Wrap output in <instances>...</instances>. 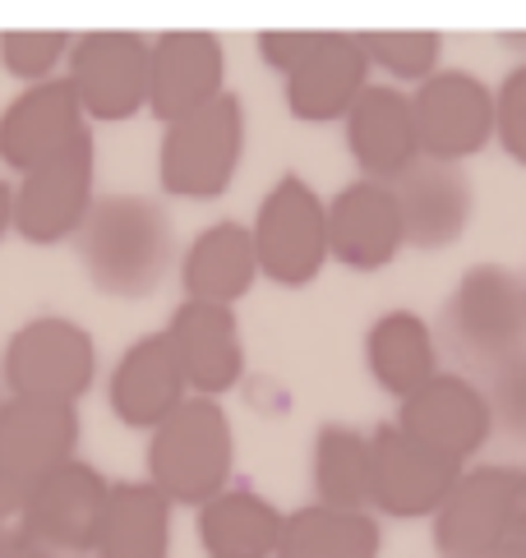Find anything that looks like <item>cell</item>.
<instances>
[{"label":"cell","instance_id":"6da1fadb","mask_svg":"<svg viewBox=\"0 0 526 558\" xmlns=\"http://www.w3.org/2000/svg\"><path fill=\"white\" fill-rule=\"evenodd\" d=\"M74 250L88 282L111 301H148L180 264L176 217L153 194H97Z\"/></svg>","mask_w":526,"mask_h":558},{"label":"cell","instance_id":"7a4b0ae2","mask_svg":"<svg viewBox=\"0 0 526 558\" xmlns=\"http://www.w3.org/2000/svg\"><path fill=\"white\" fill-rule=\"evenodd\" d=\"M439 355L485 384L526 355V277L509 264H471L443 295L434 318Z\"/></svg>","mask_w":526,"mask_h":558},{"label":"cell","instance_id":"3957f363","mask_svg":"<svg viewBox=\"0 0 526 558\" xmlns=\"http://www.w3.org/2000/svg\"><path fill=\"white\" fill-rule=\"evenodd\" d=\"M144 481L171 498V508H204L231 485L236 471V429L231 415L213 397H186L171 421L148 434Z\"/></svg>","mask_w":526,"mask_h":558},{"label":"cell","instance_id":"277c9868","mask_svg":"<svg viewBox=\"0 0 526 558\" xmlns=\"http://www.w3.org/2000/svg\"><path fill=\"white\" fill-rule=\"evenodd\" d=\"M246 102L227 88L213 107L186 116L162 130L157 144V185L171 198L213 204L231 190L240 162H246Z\"/></svg>","mask_w":526,"mask_h":558},{"label":"cell","instance_id":"5b68a950","mask_svg":"<svg viewBox=\"0 0 526 558\" xmlns=\"http://www.w3.org/2000/svg\"><path fill=\"white\" fill-rule=\"evenodd\" d=\"M97 384V342L70 314H33L5 337L0 388L33 402L79 407Z\"/></svg>","mask_w":526,"mask_h":558},{"label":"cell","instance_id":"8992f818","mask_svg":"<svg viewBox=\"0 0 526 558\" xmlns=\"http://www.w3.org/2000/svg\"><path fill=\"white\" fill-rule=\"evenodd\" d=\"M259 277L300 291L328 268V198L300 171H282L250 222Z\"/></svg>","mask_w":526,"mask_h":558},{"label":"cell","instance_id":"52a82bcc","mask_svg":"<svg viewBox=\"0 0 526 558\" xmlns=\"http://www.w3.org/2000/svg\"><path fill=\"white\" fill-rule=\"evenodd\" d=\"M148 51L153 37L139 28L74 33L65 78L84 107L88 125H120L148 111Z\"/></svg>","mask_w":526,"mask_h":558},{"label":"cell","instance_id":"ba28073f","mask_svg":"<svg viewBox=\"0 0 526 558\" xmlns=\"http://www.w3.org/2000/svg\"><path fill=\"white\" fill-rule=\"evenodd\" d=\"M97 204V148L93 134L79 138L51 162L19 175L14 185V235L28 245H60L74 241L84 217Z\"/></svg>","mask_w":526,"mask_h":558},{"label":"cell","instance_id":"9c48e42d","mask_svg":"<svg viewBox=\"0 0 526 558\" xmlns=\"http://www.w3.org/2000/svg\"><path fill=\"white\" fill-rule=\"evenodd\" d=\"M517 462L467 466L443 508L430 517V541L439 558H490L513 541V504L522 485Z\"/></svg>","mask_w":526,"mask_h":558},{"label":"cell","instance_id":"30bf717a","mask_svg":"<svg viewBox=\"0 0 526 558\" xmlns=\"http://www.w3.org/2000/svg\"><path fill=\"white\" fill-rule=\"evenodd\" d=\"M462 471H467L462 462L430 452L393 421H383L370 434V512L393 522H420V517L430 522L462 481Z\"/></svg>","mask_w":526,"mask_h":558},{"label":"cell","instance_id":"8fae6325","mask_svg":"<svg viewBox=\"0 0 526 558\" xmlns=\"http://www.w3.org/2000/svg\"><path fill=\"white\" fill-rule=\"evenodd\" d=\"M411 116L420 157L467 162L494 144V84L471 70H439L411 88Z\"/></svg>","mask_w":526,"mask_h":558},{"label":"cell","instance_id":"7c38bea8","mask_svg":"<svg viewBox=\"0 0 526 558\" xmlns=\"http://www.w3.org/2000/svg\"><path fill=\"white\" fill-rule=\"evenodd\" d=\"M227 93V47L213 28H167L148 51V111L167 130Z\"/></svg>","mask_w":526,"mask_h":558},{"label":"cell","instance_id":"4fadbf2b","mask_svg":"<svg viewBox=\"0 0 526 558\" xmlns=\"http://www.w3.org/2000/svg\"><path fill=\"white\" fill-rule=\"evenodd\" d=\"M393 425L430 452L453 457L462 466H471V457L494 438L485 388L457 369H439L420 392H411L407 402H397Z\"/></svg>","mask_w":526,"mask_h":558},{"label":"cell","instance_id":"5bb4252c","mask_svg":"<svg viewBox=\"0 0 526 558\" xmlns=\"http://www.w3.org/2000/svg\"><path fill=\"white\" fill-rule=\"evenodd\" d=\"M393 198L407 245L425 254L457 245L476 213V185L467 162H439V157H416L393 181Z\"/></svg>","mask_w":526,"mask_h":558},{"label":"cell","instance_id":"9a60e30c","mask_svg":"<svg viewBox=\"0 0 526 558\" xmlns=\"http://www.w3.org/2000/svg\"><path fill=\"white\" fill-rule=\"evenodd\" d=\"M111 481L84 457H70L56 471H47L43 481L28 489V526L33 541L43 545L51 558L74 554L84 558L97 545V526H103Z\"/></svg>","mask_w":526,"mask_h":558},{"label":"cell","instance_id":"2e32d148","mask_svg":"<svg viewBox=\"0 0 526 558\" xmlns=\"http://www.w3.org/2000/svg\"><path fill=\"white\" fill-rule=\"evenodd\" d=\"M374 84L370 56L360 47V33L351 28H323L319 47L282 78L291 121L300 125H337L347 121L356 97Z\"/></svg>","mask_w":526,"mask_h":558},{"label":"cell","instance_id":"e0dca14e","mask_svg":"<svg viewBox=\"0 0 526 558\" xmlns=\"http://www.w3.org/2000/svg\"><path fill=\"white\" fill-rule=\"evenodd\" d=\"M93 125L79 97L70 88V78H47V84L19 88L5 111H0V162L10 171H33L60 157L65 148H74L79 138H88Z\"/></svg>","mask_w":526,"mask_h":558},{"label":"cell","instance_id":"ac0fdd59","mask_svg":"<svg viewBox=\"0 0 526 558\" xmlns=\"http://www.w3.org/2000/svg\"><path fill=\"white\" fill-rule=\"evenodd\" d=\"M162 332H167V342L176 351V365L186 374L190 397L222 402L246 378V337H240V318L231 305L180 301Z\"/></svg>","mask_w":526,"mask_h":558},{"label":"cell","instance_id":"d6986e66","mask_svg":"<svg viewBox=\"0 0 526 558\" xmlns=\"http://www.w3.org/2000/svg\"><path fill=\"white\" fill-rule=\"evenodd\" d=\"M79 407L10 397L0 402V481L33 489L47 471L79 457Z\"/></svg>","mask_w":526,"mask_h":558},{"label":"cell","instance_id":"ffe728a7","mask_svg":"<svg viewBox=\"0 0 526 558\" xmlns=\"http://www.w3.org/2000/svg\"><path fill=\"white\" fill-rule=\"evenodd\" d=\"M342 130H347V153L360 167V181L393 185L420 157L411 93L388 84V78H374V84L356 97V107L347 111Z\"/></svg>","mask_w":526,"mask_h":558},{"label":"cell","instance_id":"44dd1931","mask_svg":"<svg viewBox=\"0 0 526 558\" xmlns=\"http://www.w3.org/2000/svg\"><path fill=\"white\" fill-rule=\"evenodd\" d=\"M186 374H180L176 351L162 328L134 337L107 378V407L125 429L153 434L162 421H171L186 407Z\"/></svg>","mask_w":526,"mask_h":558},{"label":"cell","instance_id":"7402d4cb","mask_svg":"<svg viewBox=\"0 0 526 558\" xmlns=\"http://www.w3.org/2000/svg\"><path fill=\"white\" fill-rule=\"evenodd\" d=\"M407 250L393 185L356 181L328 198V254L351 272H379Z\"/></svg>","mask_w":526,"mask_h":558},{"label":"cell","instance_id":"603a6c76","mask_svg":"<svg viewBox=\"0 0 526 558\" xmlns=\"http://www.w3.org/2000/svg\"><path fill=\"white\" fill-rule=\"evenodd\" d=\"M176 277H180L186 301H199V305L246 301L259 282V258H254L250 227L236 222V217H222V222L204 227L186 250H180Z\"/></svg>","mask_w":526,"mask_h":558},{"label":"cell","instance_id":"cb8c5ba5","mask_svg":"<svg viewBox=\"0 0 526 558\" xmlns=\"http://www.w3.org/2000/svg\"><path fill=\"white\" fill-rule=\"evenodd\" d=\"M360 351H366L370 378L397 402H407L411 392H420L439 374L434 324H425L416 310H383L366 328Z\"/></svg>","mask_w":526,"mask_h":558},{"label":"cell","instance_id":"d4e9b609","mask_svg":"<svg viewBox=\"0 0 526 558\" xmlns=\"http://www.w3.org/2000/svg\"><path fill=\"white\" fill-rule=\"evenodd\" d=\"M287 512L250 485H227L194 512L204 558H273Z\"/></svg>","mask_w":526,"mask_h":558},{"label":"cell","instance_id":"484cf974","mask_svg":"<svg viewBox=\"0 0 526 558\" xmlns=\"http://www.w3.org/2000/svg\"><path fill=\"white\" fill-rule=\"evenodd\" d=\"M171 498L148 481H116L93 558H171Z\"/></svg>","mask_w":526,"mask_h":558},{"label":"cell","instance_id":"4316f807","mask_svg":"<svg viewBox=\"0 0 526 558\" xmlns=\"http://www.w3.org/2000/svg\"><path fill=\"white\" fill-rule=\"evenodd\" d=\"M314 504L337 512H370V434L347 421H323L310 452Z\"/></svg>","mask_w":526,"mask_h":558},{"label":"cell","instance_id":"83f0119b","mask_svg":"<svg viewBox=\"0 0 526 558\" xmlns=\"http://www.w3.org/2000/svg\"><path fill=\"white\" fill-rule=\"evenodd\" d=\"M379 554H383V526L374 512H337L323 504H306L287 512L273 558H379Z\"/></svg>","mask_w":526,"mask_h":558},{"label":"cell","instance_id":"f1b7e54d","mask_svg":"<svg viewBox=\"0 0 526 558\" xmlns=\"http://www.w3.org/2000/svg\"><path fill=\"white\" fill-rule=\"evenodd\" d=\"M360 47L370 56V70H383L388 84H425L443 65V33L439 28H366Z\"/></svg>","mask_w":526,"mask_h":558},{"label":"cell","instance_id":"f546056e","mask_svg":"<svg viewBox=\"0 0 526 558\" xmlns=\"http://www.w3.org/2000/svg\"><path fill=\"white\" fill-rule=\"evenodd\" d=\"M74 33L65 28H10L0 33V70L19 78L24 88L60 78V65L70 61Z\"/></svg>","mask_w":526,"mask_h":558},{"label":"cell","instance_id":"4dcf8cb0","mask_svg":"<svg viewBox=\"0 0 526 558\" xmlns=\"http://www.w3.org/2000/svg\"><path fill=\"white\" fill-rule=\"evenodd\" d=\"M480 388H485V402H490L494 438L509 452H526V355L509 369H499L494 378H485Z\"/></svg>","mask_w":526,"mask_h":558},{"label":"cell","instance_id":"1f68e13d","mask_svg":"<svg viewBox=\"0 0 526 558\" xmlns=\"http://www.w3.org/2000/svg\"><path fill=\"white\" fill-rule=\"evenodd\" d=\"M494 144L509 162L526 167V61L494 84Z\"/></svg>","mask_w":526,"mask_h":558},{"label":"cell","instance_id":"d6a6232c","mask_svg":"<svg viewBox=\"0 0 526 558\" xmlns=\"http://www.w3.org/2000/svg\"><path fill=\"white\" fill-rule=\"evenodd\" d=\"M319 37H323V28H263V33L254 37V51H259L263 65L287 78V74L319 47Z\"/></svg>","mask_w":526,"mask_h":558},{"label":"cell","instance_id":"836d02e7","mask_svg":"<svg viewBox=\"0 0 526 558\" xmlns=\"http://www.w3.org/2000/svg\"><path fill=\"white\" fill-rule=\"evenodd\" d=\"M28 541H33V526H28V489L0 481V554H10V549L28 545Z\"/></svg>","mask_w":526,"mask_h":558},{"label":"cell","instance_id":"e575fe53","mask_svg":"<svg viewBox=\"0 0 526 558\" xmlns=\"http://www.w3.org/2000/svg\"><path fill=\"white\" fill-rule=\"evenodd\" d=\"M14 235V185H5V175H0V241Z\"/></svg>","mask_w":526,"mask_h":558},{"label":"cell","instance_id":"d590c367","mask_svg":"<svg viewBox=\"0 0 526 558\" xmlns=\"http://www.w3.org/2000/svg\"><path fill=\"white\" fill-rule=\"evenodd\" d=\"M513 541H517V545H526V471H522L517 504H513Z\"/></svg>","mask_w":526,"mask_h":558},{"label":"cell","instance_id":"8d00e7d4","mask_svg":"<svg viewBox=\"0 0 526 558\" xmlns=\"http://www.w3.org/2000/svg\"><path fill=\"white\" fill-rule=\"evenodd\" d=\"M0 558H51L37 541H28V545H19V549H10V554H0Z\"/></svg>","mask_w":526,"mask_h":558},{"label":"cell","instance_id":"74e56055","mask_svg":"<svg viewBox=\"0 0 526 558\" xmlns=\"http://www.w3.org/2000/svg\"><path fill=\"white\" fill-rule=\"evenodd\" d=\"M490 558H526V545H517V541H509V545H499Z\"/></svg>","mask_w":526,"mask_h":558},{"label":"cell","instance_id":"f35d334b","mask_svg":"<svg viewBox=\"0 0 526 558\" xmlns=\"http://www.w3.org/2000/svg\"><path fill=\"white\" fill-rule=\"evenodd\" d=\"M0 402H5V388H0Z\"/></svg>","mask_w":526,"mask_h":558},{"label":"cell","instance_id":"ab89813d","mask_svg":"<svg viewBox=\"0 0 526 558\" xmlns=\"http://www.w3.org/2000/svg\"><path fill=\"white\" fill-rule=\"evenodd\" d=\"M522 277H526V272H522Z\"/></svg>","mask_w":526,"mask_h":558}]
</instances>
